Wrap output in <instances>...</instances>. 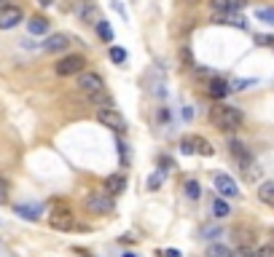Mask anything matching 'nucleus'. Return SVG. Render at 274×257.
<instances>
[{
  "instance_id": "nucleus-1",
  "label": "nucleus",
  "mask_w": 274,
  "mask_h": 257,
  "mask_svg": "<svg viewBox=\"0 0 274 257\" xmlns=\"http://www.w3.org/2000/svg\"><path fill=\"white\" fill-rule=\"evenodd\" d=\"M242 121H245V118H242V113L237 110V107H231V105L218 102L215 107H210V123H213L215 129H221V131L239 129Z\"/></svg>"
},
{
  "instance_id": "nucleus-2",
  "label": "nucleus",
  "mask_w": 274,
  "mask_h": 257,
  "mask_svg": "<svg viewBox=\"0 0 274 257\" xmlns=\"http://www.w3.org/2000/svg\"><path fill=\"white\" fill-rule=\"evenodd\" d=\"M229 150H231L234 158H237L239 166L245 169V177H247V180H255L258 171H255V166H253V155H250V150L245 147V142H239V139H229Z\"/></svg>"
},
{
  "instance_id": "nucleus-3",
  "label": "nucleus",
  "mask_w": 274,
  "mask_h": 257,
  "mask_svg": "<svg viewBox=\"0 0 274 257\" xmlns=\"http://www.w3.org/2000/svg\"><path fill=\"white\" fill-rule=\"evenodd\" d=\"M78 91L86 97H95V94H103L105 91V81H103V75H97V73H92V70H83V73H78Z\"/></svg>"
},
{
  "instance_id": "nucleus-4",
  "label": "nucleus",
  "mask_w": 274,
  "mask_h": 257,
  "mask_svg": "<svg viewBox=\"0 0 274 257\" xmlns=\"http://www.w3.org/2000/svg\"><path fill=\"white\" fill-rule=\"evenodd\" d=\"M180 150H183L186 155H205V158H210V155L215 153L213 145L199 134H186L183 139H180Z\"/></svg>"
},
{
  "instance_id": "nucleus-5",
  "label": "nucleus",
  "mask_w": 274,
  "mask_h": 257,
  "mask_svg": "<svg viewBox=\"0 0 274 257\" xmlns=\"http://www.w3.org/2000/svg\"><path fill=\"white\" fill-rule=\"evenodd\" d=\"M83 206H86V212L89 214H111L113 212V196H108V193H89L83 201Z\"/></svg>"
},
{
  "instance_id": "nucleus-6",
  "label": "nucleus",
  "mask_w": 274,
  "mask_h": 257,
  "mask_svg": "<svg viewBox=\"0 0 274 257\" xmlns=\"http://www.w3.org/2000/svg\"><path fill=\"white\" fill-rule=\"evenodd\" d=\"M86 70V59L81 57V54H67V57H62L57 62V67H54V73H57L59 78H70V75H78Z\"/></svg>"
},
{
  "instance_id": "nucleus-7",
  "label": "nucleus",
  "mask_w": 274,
  "mask_h": 257,
  "mask_svg": "<svg viewBox=\"0 0 274 257\" xmlns=\"http://www.w3.org/2000/svg\"><path fill=\"white\" fill-rule=\"evenodd\" d=\"M97 121L103 123L105 129L116 131V134L127 131V121H124V115L116 110V107H100V110H97Z\"/></svg>"
},
{
  "instance_id": "nucleus-8",
  "label": "nucleus",
  "mask_w": 274,
  "mask_h": 257,
  "mask_svg": "<svg viewBox=\"0 0 274 257\" xmlns=\"http://www.w3.org/2000/svg\"><path fill=\"white\" fill-rule=\"evenodd\" d=\"M49 225L54 230H73L75 228V214H73V209H67V206H57V209H51V214H49Z\"/></svg>"
},
{
  "instance_id": "nucleus-9",
  "label": "nucleus",
  "mask_w": 274,
  "mask_h": 257,
  "mask_svg": "<svg viewBox=\"0 0 274 257\" xmlns=\"http://www.w3.org/2000/svg\"><path fill=\"white\" fill-rule=\"evenodd\" d=\"M22 22H25V11L19 6H14V3L0 6V30H14Z\"/></svg>"
},
{
  "instance_id": "nucleus-10",
  "label": "nucleus",
  "mask_w": 274,
  "mask_h": 257,
  "mask_svg": "<svg viewBox=\"0 0 274 257\" xmlns=\"http://www.w3.org/2000/svg\"><path fill=\"white\" fill-rule=\"evenodd\" d=\"M213 182H215V190L221 193L223 198L239 196V185H237V180H231V174H226V171H215Z\"/></svg>"
},
{
  "instance_id": "nucleus-11",
  "label": "nucleus",
  "mask_w": 274,
  "mask_h": 257,
  "mask_svg": "<svg viewBox=\"0 0 274 257\" xmlns=\"http://www.w3.org/2000/svg\"><path fill=\"white\" fill-rule=\"evenodd\" d=\"M127 190V177L124 174H111V177H105V193L108 196H121V193Z\"/></svg>"
},
{
  "instance_id": "nucleus-12",
  "label": "nucleus",
  "mask_w": 274,
  "mask_h": 257,
  "mask_svg": "<svg viewBox=\"0 0 274 257\" xmlns=\"http://www.w3.org/2000/svg\"><path fill=\"white\" fill-rule=\"evenodd\" d=\"M210 9L215 14H229V11H242L245 0H210Z\"/></svg>"
},
{
  "instance_id": "nucleus-13",
  "label": "nucleus",
  "mask_w": 274,
  "mask_h": 257,
  "mask_svg": "<svg viewBox=\"0 0 274 257\" xmlns=\"http://www.w3.org/2000/svg\"><path fill=\"white\" fill-rule=\"evenodd\" d=\"M70 46V38L67 35H62V33H57V35H49L46 38V43H43V51H49V54H57V51H65Z\"/></svg>"
},
{
  "instance_id": "nucleus-14",
  "label": "nucleus",
  "mask_w": 274,
  "mask_h": 257,
  "mask_svg": "<svg viewBox=\"0 0 274 257\" xmlns=\"http://www.w3.org/2000/svg\"><path fill=\"white\" fill-rule=\"evenodd\" d=\"M229 91H231V83L223 81V78H213V81L207 83V94L213 97V99H223Z\"/></svg>"
},
{
  "instance_id": "nucleus-15",
  "label": "nucleus",
  "mask_w": 274,
  "mask_h": 257,
  "mask_svg": "<svg viewBox=\"0 0 274 257\" xmlns=\"http://www.w3.org/2000/svg\"><path fill=\"white\" fill-rule=\"evenodd\" d=\"M103 19V14H100V9L92 0H86V3L81 6V22H86V25H97V22Z\"/></svg>"
},
{
  "instance_id": "nucleus-16",
  "label": "nucleus",
  "mask_w": 274,
  "mask_h": 257,
  "mask_svg": "<svg viewBox=\"0 0 274 257\" xmlns=\"http://www.w3.org/2000/svg\"><path fill=\"white\" fill-rule=\"evenodd\" d=\"M258 201L274 209V180H266V182H261V188H258Z\"/></svg>"
},
{
  "instance_id": "nucleus-17",
  "label": "nucleus",
  "mask_w": 274,
  "mask_h": 257,
  "mask_svg": "<svg viewBox=\"0 0 274 257\" xmlns=\"http://www.w3.org/2000/svg\"><path fill=\"white\" fill-rule=\"evenodd\" d=\"M218 22H223V25H234V27H239V30H245V27H247V22H245V17H242L239 11L218 14Z\"/></svg>"
},
{
  "instance_id": "nucleus-18",
  "label": "nucleus",
  "mask_w": 274,
  "mask_h": 257,
  "mask_svg": "<svg viewBox=\"0 0 274 257\" xmlns=\"http://www.w3.org/2000/svg\"><path fill=\"white\" fill-rule=\"evenodd\" d=\"M27 30L33 35H46V33H49V19H46V17H33L27 22Z\"/></svg>"
},
{
  "instance_id": "nucleus-19",
  "label": "nucleus",
  "mask_w": 274,
  "mask_h": 257,
  "mask_svg": "<svg viewBox=\"0 0 274 257\" xmlns=\"http://www.w3.org/2000/svg\"><path fill=\"white\" fill-rule=\"evenodd\" d=\"M14 212L22 214L25 220H38L41 217V206H27V204H17L14 206Z\"/></svg>"
},
{
  "instance_id": "nucleus-20",
  "label": "nucleus",
  "mask_w": 274,
  "mask_h": 257,
  "mask_svg": "<svg viewBox=\"0 0 274 257\" xmlns=\"http://www.w3.org/2000/svg\"><path fill=\"white\" fill-rule=\"evenodd\" d=\"M213 212H215L218 220H223V217H229V214H231V206L226 204L223 196H221V198H215V201H213Z\"/></svg>"
},
{
  "instance_id": "nucleus-21",
  "label": "nucleus",
  "mask_w": 274,
  "mask_h": 257,
  "mask_svg": "<svg viewBox=\"0 0 274 257\" xmlns=\"http://www.w3.org/2000/svg\"><path fill=\"white\" fill-rule=\"evenodd\" d=\"M231 254H234V252H231L229 246H223V244H210L205 257H231Z\"/></svg>"
},
{
  "instance_id": "nucleus-22",
  "label": "nucleus",
  "mask_w": 274,
  "mask_h": 257,
  "mask_svg": "<svg viewBox=\"0 0 274 257\" xmlns=\"http://www.w3.org/2000/svg\"><path fill=\"white\" fill-rule=\"evenodd\" d=\"M97 33H100V38H103L105 43H113V30H111V25H108L105 19L97 22Z\"/></svg>"
},
{
  "instance_id": "nucleus-23",
  "label": "nucleus",
  "mask_w": 274,
  "mask_h": 257,
  "mask_svg": "<svg viewBox=\"0 0 274 257\" xmlns=\"http://www.w3.org/2000/svg\"><path fill=\"white\" fill-rule=\"evenodd\" d=\"M255 19L263 22V25H269V27H274V9H258Z\"/></svg>"
},
{
  "instance_id": "nucleus-24",
  "label": "nucleus",
  "mask_w": 274,
  "mask_h": 257,
  "mask_svg": "<svg viewBox=\"0 0 274 257\" xmlns=\"http://www.w3.org/2000/svg\"><path fill=\"white\" fill-rule=\"evenodd\" d=\"M186 196H189L191 201H197V198L202 196V188H199L197 180H189V182H186Z\"/></svg>"
},
{
  "instance_id": "nucleus-25",
  "label": "nucleus",
  "mask_w": 274,
  "mask_h": 257,
  "mask_svg": "<svg viewBox=\"0 0 274 257\" xmlns=\"http://www.w3.org/2000/svg\"><path fill=\"white\" fill-rule=\"evenodd\" d=\"M111 62L113 65H124V62H127V51L119 49V46H113L111 49Z\"/></svg>"
},
{
  "instance_id": "nucleus-26",
  "label": "nucleus",
  "mask_w": 274,
  "mask_h": 257,
  "mask_svg": "<svg viewBox=\"0 0 274 257\" xmlns=\"http://www.w3.org/2000/svg\"><path fill=\"white\" fill-rule=\"evenodd\" d=\"M247 86H255V78H245V81H231V91H245Z\"/></svg>"
},
{
  "instance_id": "nucleus-27",
  "label": "nucleus",
  "mask_w": 274,
  "mask_h": 257,
  "mask_svg": "<svg viewBox=\"0 0 274 257\" xmlns=\"http://www.w3.org/2000/svg\"><path fill=\"white\" fill-rule=\"evenodd\" d=\"M9 193H11L9 180H3V177H0V204H6V201H9Z\"/></svg>"
},
{
  "instance_id": "nucleus-28",
  "label": "nucleus",
  "mask_w": 274,
  "mask_h": 257,
  "mask_svg": "<svg viewBox=\"0 0 274 257\" xmlns=\"http://www.w3.org/2000/svg\"><path fill=\"white\" fill-rule=\"evenodd\" d=\"M161 174H167V171H161ZM161 174H153L151 180H148V188H151V190H156L161 185Z\"/></svg>"
},
{
  "instance_id": "nucleus-29",
  "label": "nucleus",
  "mask_w": 274,
  "mask_h": 257,
  "mask_svg": "<svg viewBox=\"0 0 274 257\" xmlns=\"http://www.w3.org/2000/svg\"><path fill=\"white\" fill-rule=\"evenodd\" d=\"M221 228H213V230H205V238H218V236H221Z\"/></svg>"
},
{
  "instance_id": "nucleus-30",
  "label": "nucleus",
  "mask_w": 274,
  "mask_h": 257,
  "mask_svg": "<svg viewBox=\"0 0 274 257\" xmlns=\"http://www.w3.org/2000/svg\"><path fill=\"white\" fill-rule=\"evenodd\" d=\"M161 257H183L177 252V249H167V252H161Z\"/></svg>"
},
{
  "instance_id": "nucleus-31",
  "label": "nucleus",
  "mask_w": 274,
  "mask_h": 257,
  "mask_svg": "<svg viewBox=\"0 0 274 257\" xmlns=\"http://www.w3.org/2000/svg\"><path fill=\"white\" fill-rule=\"evenodd\" d=\"M258 41H261L263 46H274V38H269V35H261V38H258Z\"/></svg>"
},
{
  "instance_id": "nucleus-32",
  "label": "nucleus",
  "mask_w": 274,
  "mask_h": 257,
  "mask_svg": "<svg viewBox=\"0 0 274 257\" xmlns=\"http://www.w3.org/2000/svg\"><path fill=\"white\" fill-rule=\"evenodd\" d=\"M124 257H137V254H132V252H124Z\"/></svg>"
},
{
  "instance_id": "nucleus-33",
  "label": "nucleus",
  "mask_w": 274,
  "mask_h": 257,
  "mask_svg": "<svg viewBox=\"0 0 274 257\" xmlns=\"http://www.w3.org/2000/svg\"><path fill=\"white\" fill-rule=\"evenodd\" d=\"M6 3H11V0H0V6H6Z\"/></svg>"
}]
</instances>
